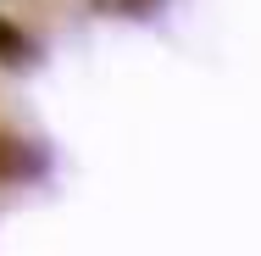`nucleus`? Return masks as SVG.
I'll list each match as a JSON object with an SVG mask.
<instances>
[{"mask_svg": "<svg viewBox=\"0 0 261 256\" xmlns=\"http://www.w3.org/2000/svg\"><path fill=\"white\" fill-rule=\"evenodd\" d=\"M0 173H6V151H0Z\"/></svg>", "mask_w": 261, "mask_h": 256, "instance_id": "1", "label": "nucleus"}]
</instances>
